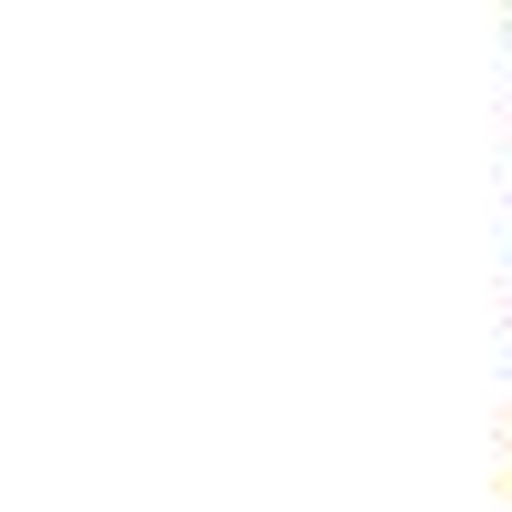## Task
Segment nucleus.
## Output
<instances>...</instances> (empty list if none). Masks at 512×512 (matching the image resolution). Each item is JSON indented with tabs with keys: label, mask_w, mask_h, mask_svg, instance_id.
Masks as SVG:
<instances>
[]
</instances>
